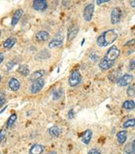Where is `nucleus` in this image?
I'll return each mask as SVG.
<instances>
[{
  "mask_svg": "<svg viewBox=\"0 0 135 154\" xmlns=\"http://www.w3.org/2000/svg\"><path fill=\"white\" fill-rule=\"evenodd\" d=\"M135 152V144L134 141L130 143H128L123 149V154H134Z\"/></svg>",
  "mask_w": 135,
  "mask_h": 154,
  "instance_id": "6ab92c4d",
  "label": "nucleus"
},
{
  "mask_svg": "<svg viewBox=\"0 0 135 154\" xmlns=\"http://www.w3.org/2000/svg\"><path fill=\"white\" fill-rule=\"evenodd\" d=\"M79 33V27L77 25H72L68 30V40L71 41L76 37Z\"/></svg>",
  "mask_w": 135,
  "mask_h": 154,
  "instance_id": "f8f14e48",
  "label": "nucleus"
},
{
  "mask_svg": "<svg viewBox=\"0 0 135 154\" xmlns=\"http://www.w3.org/2000/svg\"><path fill=\"white\" fill-rule=\"evenodd\" d=\"M118 38V33L114 29H108L102 33L97 39V44L100 47H106L113 44Z\"/></svg>",
  "mask_w": 135,
  "mask_h": 154,
  "instance_id": "f257e3e1",
  "label": "nucleus"
},
{
  "mask_svg": "<svg viewBox=\"0 0 135 154\" xmlns=\"http://www.w3.org/2000/svg\"><path fill=\"white\" fill-rule=\"evenodd\" d=\"M82 80V76L79 70H74L71 73V75L69 76L68 79V84L72 87L77 86L78 85H79L80 82Z\"/></svg>",
  "mask_w": 135,
  "mask_h": 154,
  "instance_id": "f03ea898",
  "label": "nucleus"
},
{
  "mask_svg": "<svg viewBox=\"0 0 135 154\" xmlns=\"http://www.w3.org/2000/svg\"><path fill=\"white\" fill-rule=\"evenodd\" d=\"M0 35H1V30H0Z\"/></svg>",
  "mask_w": 135,
  "mask_h": 154,
  "instance_id": "37998d69",
  "label": "nucleus"
},
{
  "mask_svg": "<svg viewBox=\"0 0 135 154\" xmlns=\"http://www.w3.org/2000/svg\"><path fill=\"white\" fill-rule=\"evenodd\" d=\"M1 80H2V77H1V75H0V81H1Z\"/></svg>",
  "mask_w": 135,
  "mask_h": 154,
  "instance_id": "79ce46f5",
  "label": "nucleus"
},
{
  "mask_svg": "<svg viewBox=\"0 0 135 154\" xmlns=\"http://www.w3.org/2000/svg\"><path fill=\"white\" fill-rule=\"evenodd\" d=\"M44 84H45V82H44V80L43 79H39L34 80L31 85V86H30L31 93L37 94L38 92H39L43 89V87L44 86Z\"/></svg>",
  "mask_w": 135,
  "mask_h": 154,
  "instance_id": "20e7f679",
  "label": "nucleus"
},
{
  "mask_svg": "<svg viewBox=\"0 0 135 154\" xmlns=\"http://www.w3.org/2000/svg\"><path fill=\"white\" fill-rule=\"evenodd\" d=\"M72 0H62V4L64 8H67L69 6V4H71Z\"/></svg>",
  "mask_w": 135,
  "mask_h": 154,
  "instance_id": "7c9ffc66",
  "label": "nucleus"
},
{
  "mask_svg": "<svg viewBox=\"0 0 135 154\" xmlns=\"http://www.w3.org/2000/svg\"><path fill=\"white\" fill-rule=\"evenodd\" d=\"M135 60L134 59H133L130 61V63H129V66H128V69H129V71H134L135 69Z\"/></svg>",
  "mask_w": 135,
  "mask_h": 154,
  "instance_id": "c85d7f7f",
  "label": "nucleus"
},
{
  "mask_svg": "<svg viewBox=\"0 0 135 154\" xmlns=\"http://www.w3.org/2000/svg\"><path fill=\"white\" fill-rule=\"evenodd\" d=\"M23 14H24V10L22 8H19V9H18V10L15 11V13H14V14H13L12 18V22H11L12 26H15L19 22L20 19L23 16Z\"/></svg>",
  "mask_w": 135,
  "mask_h": 154,
  "instance_id": "ddd939ff",
  "label": "nucleus"
},
{
  "mask_svg": "<svg viewBox=\"0 0 135 154\" xmlns=\"http://www.w3.org/2000/svg\"><path fill=\"white\" fill-rule=\"evenodd\" d=\"M89 57H90V59H91L93 61H97V60L99 59V56H98L97 54H95L94 52L91 53V55L89 56Z\"/></svg>",
  "mask_w": 135,
  "mask_h": 154,
  "instance_id": "cd10ccee",
  "label": "nucleus"
},
{
  "mask_svg": "<svg viewBox=\"0 0 135 154\" xmlns=\"http://www.w3.org/2000/svg\"><path fill=\"white\" fill-rule=\"evenodd\" d=\"M8 87L12 90L13 91H17L19 90L20 88V82L19 80L16 78H11L8 80Z\"/></svg>",
  "mask_w": 135,
  "mask_h": 154,
  "instance_id": "4468645a",
  "label": "nucleus"
},
{
  "mask_svg": "<svg viewBox=\"0 0 135 154\" xmlns=\"http://www.w3.org/2000/svg\"><path fill=\"white\" fill-rule=\"evenodd\" d=\"M130 5H131L132 8H134L135 7V0H130Z\"/></svg>",
  "mask_w": 135,
  "mask_h": 154,
  "instance_id": "4c0bfd02",
  "label": "nucleus"
},
{
  "mask_svg": "<svg viewBox=\"0 0 135 154\" xmlns=\"http://www.w3.org/2000/svg\"><path fill=\"white\" fill-rule=\"evenodd\" d=\"M84 41H85V40H83V41H82V44H81V45H84Z\"/></svg>",
  "mask_w": 135,
  "mask_h": 154,
  "instance_id": "a19ab883",
  "label": "nucleus"
},
{
  "mask_svg": "<svg viewBox=\"0 0 135 154\" xmlns=\"http://www.w3.org/2000/svg\"><path fill=\"white\" fill-rule=\"evenodd\" d=\"M127 94L128 96L130 97H134L135 95V86L134 85H132L129 86L127 90Z\"/></svg>",
  "mask_w": 135,
  "mask_h": 154,
  "instance_id": "bb28decb",
  "label": "nucleus"
},
{
  "mask_svg": "<svg viewBox=\"0 0 135 154\" xmlns=\"http://www.w3.org/2000/svg\"><path fill=\"white\" fill-rule=\"evenodd\" d=\"M119 55H120V50L116 47L115 45H113L108 49V50L106 53L105 58H107L112 61H115L116 59L119 58Z\"/></svg>",
  "mask_w": 135,
  "mask_h": 154,
  "instance_id": "7ed1b4c3",
  "label": "nucleus"
},
{
  "mask_svg": "<svg viewBox=\"0 0 135 154\" xmlns=\"http://www.w3.org/2000/svg\"><path fill=\"white\" fill-rule=\"evenodd\" d=\"M134 125H135V119L132 118V119H129V120H128V121H126L125 122L123 123V128H128V127L134 126Z\"/></svg>",
  "mask_w": 135,
  "mask_h": 154,
  "instance_id": "a878e982",
  "label": "nucleus"
},
{
  "mask_svg": "<svg viewBox=\"0 0 135 154\" xmlns=\"http://www.w3.org/2000/svg\"><path fill=\"white\" fill-rule=\"evenodd\" d=\"M17 118H18V116H17V115L15 114V113L11 115V116H9V118L8 119V121H7V127H8V128H11L13 126V125L14 124V122H16Z\"/></svg>",
  "mask_w": 135,
  "mask_h": 154,
  "instance_id": "393cba45",
  "label": "nucleus"
},
{
  "mask_svg": "<svg viewBox=\"0 0 135 154\" xmlns=\"http://www.w3.org/2000/svg\"><path fill=\"white\" fill-rule=\"evenodd\" d=\"M18 71H19L20 75H22L23 76H28L29 75V73H30L29 68L26 65H21L18 69Z\"/></svg>",
  "mask_w": 135,
  "mask_h": 154,
  "instance_id": "5701e85b",
  "label": "nucleus"
},
{
  "mask_svg": "<svg viewBox=\"0 0 135 154\" xmlns=\"http://www.w3.org/2000/svg\"><path fill=\"white\" fill-rule=\"evenodd\" d=\"M4 60V56L3 53H0V65L3 63V61Z\"/></svg>",
  "mask_w": 135,
  "mask_h": 154,
  "instance_id": "e433bc0d",
  "label": "nucleus"
},
{
  "mask_svg": "<svg viewBox=\"0 0 135 154\" xmlns=\"http://www.w3.org/2000/svg\"><path fill=\"white\" fill-rule=\"evenodd\" d=\"M110 0H96V3L98 5H101V4H105V3H108V2H109Z\"/></svg>",
  "mask_w": 135,
  "mask_h": 154,
  "instance_id": "f704fd0d",
  "label": "nucleus"
},
{
  "mask_svg": "<svg viewBox=\"0 0 135 154\" xmlns=\"http://www.w3.org/2000/svg\"><path fill=\"white\" fill-rule=\"evenodd\" d=\"M120 1H123V0H120Z\"/></svg>",
  "mask_w": 135,
  "mask_h": 154,
  "instance_id": "c03bdc74",
  "label": "nucleus"
},
{
  "mask_svg": "<svg viewBox=\"0 0 135 154\" xmlns=\"http://www.w3.org/2000/svg\"><path fill=\"white\" fill-rule=\"evenodd\" d=\"M44 149H45V146L42 144H33L30 150H29V154H42L44 152Z\"/></svg>",
  "mask_w": 135,
  "mask_h": 154,
  "instance_id": "9b49d317",
  "label": "nucleus"
},
{
  "mask_svg": "<svg viewBox=\"0 0 135 154\" xmlns=\"http://www.w3.org/2000/svg\"><path fill=\"white\" fill-rule=\"evenodd\" d=\"M17 40L15 38H13V37H10V38H8L7 40H5L3 44V46L5 49H11L12 47L14 46V44H16Z\"/></svg>",
  "mask_w": 135,
  "mask_h": 154,
  "instance_id": "aec40b11",
  "label": "nucleus"
},
{
  "mask_svg": "<svg viewBox=\"0 0 135 154\" xmlns=\"http://www.w3.org/2000/svg\"><path fill=\"white\" fill-rule=\"evenodd\" d=\"M87 154H101L99 150H98V149H95V148H93V149H91V150H89V152H88Z\"/></svg>",
  "mask_w": 135,
  "mask_h": 154,
  "instance_id": "473e14b6",
  "label": "nucleus"
},
{
  "mask_svg": "<svg viewBox=\"0 0 135 154\" xmlns=\"http://www.w3.org/2000/svg\"><path fill=\"white\" fill-rule=\"evenodd\" d=\"M133 79H134L133 75H129V74H125L119 77L117 81V84L119 86H128L131 84Z\"/></svg>",
  "mask_w": 135,
  "mask_h": 154,
  "instance_id": "423d86ee",
  "label": "nucleus"
},
{
  "mask_svg": "<svg viewBox=\"0 0 135 154\" xmlns=\"http://www.w3.org/2000/svg\"><path fill=\"white\" fill-rule=\"evenodd\" d=\"M5 136H6V130H4V129L0 130V142L4 140Z\"/></svg>",
  "mask_w": 135,
  "mask_h": 154,
  "instance_id": "2f4dec72",
  "label": "nucleus"
},
{
  "mask_svg": "<svg viewBox=\"0 0 135 154\" xmlns=\"http://www.w3.org/2000/svg\"><path fill=\"white\" fill-rule=\"evenodd\" d=\"M33 8L36 11H44L48 8V2L47 0H34Z\"/></svg>",
  "mask_w": 135,
  "mask_h": 154,
  "instance_id": "0eeeda50",
  "label": "nucleus"
},
{
  "mask_svg": "<svg viewBox=\"0 0 135 154\" xmlns=\"http://www.w3.org/2000/svg\"><path fill=\"white\" fill-rule=\"evenodd\" d=\"M73 117H74V111H73V110H70L68 111V118L73 119Z\"/></svg>",
  "mask_w": 135,
  "mask_h": 154,
  "instance_id": "72a5a7b5",
  "label": "nucleus"
},
{
  "mask_svg": "<svg viewBox=\"0 0 135 154\" xmlns=\"http://www.w3.org/2000/svg\"><path fill=\"white\" fill-rule=\"evenodd\" d=\"M63 41H64V37L61 34H59L53 39L50 43L48 44V47L51 48V49H53V48L59 47L62 45L63 44Z\"/></svg>",
  "mask_w": 135,
  "mask_h": 154,
  "instance_id": "1a4fd4ad",
  "label": "nucleus"
},
{
  "mask_svg": "<svg viewBox=\"0 0 135 154\" xmlns=\"http://www.w3.org/2000/svg\"><path fill=\"white\" fill-rule=\"evenodd\" d=\"M48 154H57V152H53H53H48Z\"/></svg>",
  "mask_w": 135,
  "mask_h": 154,
  "instance_id": "ea45409f",
  "label": "nucleus"
},
{
  "mask_svg": "<svg viewBox=\"0 0 135 154\" xmlns=\"http://www.w3.org/2000/svg\"><path fill=\"white\" fill-rule=\"evenodd\" d=\"M5 102H6V100H5V98L0 99V108L4 106V104H5Z\"/></svg>",
  "mask_w": 135,
  "mask_h": 154,
  "instance_id": "c9c22d12",
  "label": "nucleus"
},
{
  "mask_svg": "<svg viewBox=\"0 0 135 154\" xmlns=\"http://www.w3.org/2000/svg\"><path fill=\"white\" fill-rule=\"evenodd\" d=\"M48 132H49L51 137H54V138H57L61 134V129L58 126H52L51 128L48 130Z\"/></svg>",
  "mask_w": 135,
  "mask_h": 154,
  "instance_id": "412c9836",
  "label": "nucleus"
},
{
  "mask_svg": "<svg viewBox=\"0 0 135 154\" xmlns=\"http://www.w3.org/2000/svg\"><path fill=\"white\" fill-rule=\"evenodd\" d=\"M128 136L126 131H120L117 133V140L119 144H124L127 141Z\"/></svg>",
  "mask_w": 135,
  "mask_h": 154,
  "instance_id": "f3484780",
  "label": "nucleus"
},
{
  "mask_svg": "<svg viewBox=\"0 0 135 154\" xmlns=\"http://www.w3.org/2000/svg\"><path fill=\"white\" fill-rule=\"evenodd\" d=\"M114 65V61H112L109 60L107 58H103V59L100 60L99 64V66L102 70V71H107L108 69H110L113 67V65Z\"/></svg>",
  "mask_w": 135,
  "mask_h": 154,
  "instance_id": "9d476101",
  "label": "nucleus"
},
{
  "mask_svg": "<svg viewBox=\"0 0 135 154\" xmlns=\"http://www.w3.org/2000/svg\"><path fill=\"white\" fill-rule=\"evenodd\" d=\"M14 62L13 61H9V62H8L7 63V65H6V66H7V69H8V71H11L13 69V67L14 66Z\"/></svg>",
  "mask_w": 135,
  "mask_h": 154,
  "instance_id": "c756f323",
  "label": "nucleus"
},
{
  "mask_svg": "<svg viewBox=\"0 0 135 154\" xmlns=\"http://www.w3.org/2000/svg\"><path fill=\"white\" fill-rule=\"evenodd\" d=\"M64 92L63 91V89H58V90H55V91H53L52 92V98L53 100H54V101H58V100H59L61 99L63 96H64Z\"/></svg>",
  "mask_w": 135,
  "mask_h": 154,
  "instance_id": "4be33fe9",
  "label": "nucleus"
},
{
  "mask_svg": "<svg viewBox=\"0 0 135 154\" xmlns=\"http://www.w3.org/2000/svg\"><path fill=\"white\" fill-rule=\"evenodd\" d=\"M6 109H7V107H5L4 108V109H3V110H2V111H0V114H1V113H3V112H4V111H5V110H6Z\"/></svg>",
  "mask_w": 135,
  "mask_h": 154,
  "instance_id": "58836bf2",
  "label": "nucleus"
},
{
  "mask_svg": "<svg viewBox=\"0 0 135 154\" xmlns=\"http://www.w3.org/2000/svg\"><path fill=\"white\" fill-rule=\"evenodd\" d=\"M45 73H46L45 70H39V71H34L32 75H31L30 80H33V81H34V80H36L42 79V77L45 75Z\"/></svg>",
  "mask_w": 135,
  "mask_h": 154,
  "instance_id": "a211bd4d",
  "label": "nucleus"
},
{
  "mask_svg": "<svg viewBox=\"0 0 135 154\" xmlns=\"http://www.w3.org/2000/svg\"><path fill=\"white\" fill-rule=\"evenodd\" d=\"M93 12H94V5L93 4H88L84 9V20L87 22L91 21L92 19H93Z\"/></svg>",
  "mask_w": 135,
  "mask_h": 154,
  "instance_id": "39448f33",
  "label": "nucleus"
},
{
  "mask_svg": "<svg viewBox=\"0 0 135 154\" xmlns=\"http://www.w3.org/2000/svg\"><path fill=\"white\" fill-rule=\"evenodd\" d=\"M123 107L125 109V110H128V111H132L134 110L135 107V103L134 101H131V100H128V101H125L123 103Z\"/></svg>",
  "mask_w": 135,
  "mask_h": 154,
  "instance_id": "b1692460",
  "label": "nucleus"
},
{
  "mask_svg": "<svg viewBox=\"0 0 135 154\" xmlns=\"http://www.w3.org/2000/svg\"><path fill=\"white\" fill-rule=\"evenodd\" d=\"M92 136H93V131L90 129H88L84 131V135L82 137V142H84L85 145H88L91 141Z\"/></svg>",
  "mask_w": 135,
  "mask_h": 154,
  "instance_id": "dca6fc26",
  "label": "nucleus"
},
{
  "mask_svg": "<svg viewBox=\"0 0 135 154\" xmlns=\"http://www.w3.org/2000/svg\"><path fill=\"white\" fill-rule=\"evenodd\" d=\"M121 16H122V12L121 9L119 8H114L111 12V24H116L119 23L121 20Z\"/></svg>",
  "mask_w": 135,
  "mask_h": 154,
  "instance_id": "6e6552de",
  "label": "nucleus"
},
{
  "mask_svg": "<svg viewBox=\"0 0 135 154\" xmlns=\"http://www.w3.org/2000/svg\"><path fill=\"white\" fill-rule=\"evenodd\" d=\"M50 38V35L48 34V32L45 31V30H42V31L38 32V34L36 35V40L39 42H44L47 41Z\"/></svg>",
  "mask_w": 135,
  "mask_h": 154,
  "instance_id": "2eb2a0df",
  "label": "nucleus"
}]
</instances>
